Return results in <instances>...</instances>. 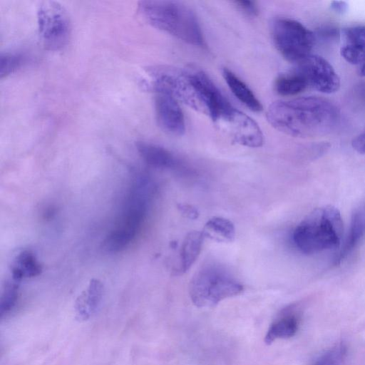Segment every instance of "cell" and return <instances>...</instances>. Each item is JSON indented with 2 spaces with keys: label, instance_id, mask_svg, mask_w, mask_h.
Listing matches in <instances>:
<instances>
[{
  "label": "cell",
  "instance_id": "20",
  "mask_svg": "<svg viewBox=\"0 0 365 365\" xmlns=\"http://www.w3.org/2000/svg\"><path fill=\"white\" fill-rule=\"evenodd\" d=\"M307 87L305 80L297 71L279 76L274 84L277 93L284 96L297 95Z\"/></svg>",
  "mask_w": 365,
  "mask_h": 365
},
{
  "label": "cell",
  "instance_id": "17",
  "mask_svg": "<svg viewBox=\"0 0 365 365\" xmlns=\"http://www.w3.org/2000/svg\"><path fill=\"white\" fill-rule=\"evenodd\" d=\"M202 233L205 237L217 242H231L235 237V228L230 220L213 217L205 223Z\"/></svg>",
  "mask_w": 365,
  "mask_h": 365
},
{
  "label": "cell",
  "instance_id": "6",
  "mask_svg": "<svg viewBox=\"0 0 365 365\" xmlns=\"http://www.w3.org/2000/svg\"><path fill=\"white\" fill-rule=\"evenodd\" d=\"M36 16L38 31L44 48L49 51L63 48L71 34V23L66 9L58 2L43 1L38 6Z\"/></svg>",
  "mask_w": 365,
  "mask_h": 365
},
{
  "label": "cell",
  "instance_id": "1",
  "mask_svg": "<svg viewBox=\"0 0 365 365\" xmlns=\"http://www.w3.org/2000/svg\"><path fill=\"white\" fill-rule=\"evenodd\" d=\"M339 116L334 103L316 96L277 101L269 106L267 112V120L272 127L297 138L330 133L336 127Z\"/></svg>",
  "mask_w": 365,
  "mask_h": 365
},
{
  "label": "cell",
  "instance_id": "2",
  "mask_svg": "<svg viewBox=\"0 0 365 365\" xmlns=\"http://www.w3.org/2000/svg\"><path fill=\"white\" fill-rule=\"evenodd\" d=\"M138 11L153 27L190 45L200 48L206 46L196 15L182 2L141 1L138 3Z\"/></svg>",
  "mask_w": 365,
  "mask_h": 365
},
{
  "label": "cell",
  "instance_id": "18",
  "mask_svg": "<svg viewBox=\"0 0 365 365\" xmlns=\"http://www.w3.org/2000/svg\"><path fill=\"white\" fill-rule=\"evenodd\" d=\"M102 294V284L97 279H92L86 291L77 302V310L81 318L86 319L98 306Z\"/></svg>",
  "mask_w": 365,
  "mask_h": 365
},
{
  "label": "cell",
  "instance_id": "24",
  "mask_svg": "<svg viewBox=\"0 0 365 365\" xmlns=\"http://www.w3.org/2000/svg\"><path fill=\"white\" fill-rule=\"evenodd\" d=\"M237 6L248 16H255L258 14V8L256 4L252 1H235Z\"/></svg>",
  "mask_w": 365,
  "mask_h": 365
},
{
  "label": "cell",
  "instance_id": "15",
  "mask_svg": "<svg viewBox=\"0 0 365 365\" xmlns=\"http://www.w3.org/2000/svg\"><path fill=\"white\" fill-rule=\"evenodd\" d=\"M204 238L202 232L200 231L190 232L185 236L180 249L178 275L186 272L195 263L202 250Z\"/></svg>",
  "mask_w": 365,
  "mask_h": 365
},
{
  "label": "cell",
  "instance_id": "26",
  "mask_svg": "<svg viewBox=\"0 0 365 365\" xmlns=\"http://www.w3.org/2000/svg\"><path fill=\"white\" fill-rule=\"evenodd\" d=\"M178 209L187 218L195 220L199 216L197 209L191 205L180 203L178 205Z\"/></svg>",
  "mask_w": 365,
  "mask_h": 365
},
{
  "label": "cell",
  "instance_id": "7",
  "mask_svg": "<svg viewBox=\"0 0 365 365\" xmlns=\"http://www.w3.org/2000/svg\"><path fill=\"white\" fill-rule=\"evenodd\" d=\"M146 202L140 187L131 192L126 207L115 228L105 238L103 247L107 252H116L124 249L134 239L143 220Z\"/></svg>",
  "mask_w": 365,
  "mask_h": 365
},
{
  "label": "cell",
  "instance_id": "22",
  "mask_svg": "<svg viewBox=\"0 0 365 365\" xmlns=\"http://www.w3.org/2000/svg\"><path fill=\"white\" fill-rule=\"evenodd\" d=\"M346 355V344L339 342L320 355L312 365H343Z\"/></svg>",
  "mask_w": 365,
  "mask_h": 365
},
{
  "label": "cell",
  "instance_id": "23",
  "mask_svg": "<svg viewBox=\"0 0 365 365\" xmlns=\"http://www.w3.org/2000/svg\"><path fill=\"white\" fill-rule=\"evenodd\" d=\"M18 296V286L15 283L6 285L0 302V313L4 315L8 313L15 305Z\"/></svg>",
  "mask_w": 365,
  "mask_h": 365
},
{
  "label": "cell",
  "instance_id": "3",
  "mask_svg": "<svg viewBox=\"0 0 365 365\" xmlns=\"http://www.w3.org/2000/svg\"><path fill=\"white\" fill-rule=\"evenodd\" d=\"M343 233L340 212L332 205L312 210L296 227L293 241L307 255L314 254L339 246Z\"/></svg>",
  "mask_w": 365,
  "mask_h": 365
},
{
  "label": "cell",
  "instance_id": "13",
  "mask_svg": "<svg viewBox=\"0 0 365 365\" xmlns=\"http://www.w3.org/2000/svg\"><path fill=\"white\" fill-rule=\"evenodd\" d=\"M365 237V202L354 212L348 236L341 250L334 260L335 265L343 262Z\"/></svg>",
  "mask_w": 365,
  "mask_h": 365
},
{
  "label": "cell",
  "instance_id": "8",
  "mask_svg": "<svg viewBox=\"0 0 365 365\" xmlns=\"http://www.w3.org/2000/svg\"><path fill=\"white\" fill-rule=\"evenodd\" d=\"M297 71L307 86L321 93H333L340 86V79L332 66L324 58L309 55L297 63Z\"/></svg>",
  "mask_w": 365,
  "mask_h": 365
},
{
  "label": "cell",
  "instance_id": "21",
  "mask_svg": "<svg viewBox=\"0 0 365 365\" xmlns=\"http://www.w3.org/2000/svg\"><path fill=\"white\" fill-rule=\"evenodd\" d=\"M26 62V56L19 51L2 53L0 56V76H7L21 68Z\"/></svg>",
  "mask_w": 365,
  "mask_h": 365
},
{
  "label": "cell",
  "instance_id": "4",
  "mask_svg": "<svg viewBox=\"0 0 365 365\" xmlns=\"http://www.w3.org/2000/svg\"><path fill=\"white\" fill-rule=\"evenodd\" d=\"M244 287L223 267L207 264L197 270L190 280L189 293L197 307H211L225 299L237 296Z\"/></svg>",
  "mask_w": 365,
  "mask_h": 365
},
{
  "label": "cell",
  "instance_id": "19",
  "mask_svg": "<svg viewBox=\"0 0 365 365\" xmlns=\"http://www.w3.org/2000/svg\"><path fill=\"white\" fill-rule=\"evenodd\" d=\"M41 267L35 256L29 251L21 252L16 257L12 267V276L15 281L25 277H33L40 274Z\"/></svg>",
  "mask_w": 365,
  "mask_h": 365
},
{
  "label": "cell",
  "instance_id": "29",
  "mask_svg": "<svg viewBox=\"0 0 365 365\" xmlns=\"http://www.w3.org/2000/svg\"><path fill=\"white\" fill-rule=\"evenodd\" d=\"M360 74L362 76H365V63L363 64V66H362V67L361 68Z\"/></svg>",
  "mask_w": 365,
  "mask_h": 365
},
{
  "label": "cell",
  "instance_id": "16",
  "mask_svg": "<svg viewBox=\"0 0 365 365\" xmlns=\"http://www.w3.org/2000/svg\"><path fill=\"white\" fill-rule=\"evenodd\" d=\"M222 75L235 96L252 111L259 112L262 106L250 88L233 72L225 68Z\"/></svg>",
  "mask_w": 365,
  "mask_h": 365
},
{
  "label": "cell",
  "instance_id": "28",
  "mask_svg": "<svg viewBox=\"0 0 365 365\" xmlns=\"http://www.w3.org/2000/svg\"><path fill=\"white\" fill-rule=\"evenodd\" d=\"M331 9L338 14H344L348 9V5L343 1H333L331 3Z\"/></svg>",
  "mask_w": 365,
  "mask_h": 365
},
{
  "label": "cell",
  "instance_id": "12",
  "mask_svg": "<svg viewBox=\"0 0 365 365\" xmlns=\"http://www.w3.org/2000/svg\"><path fill=\"white\" fill-rule=\"evenodd\" d=\"M341 56L349 63L365 61V26H356L342 31Z\"/></svg>",
  "mask_w": 365,
  "mask_h": 365
},
{
  "label": "cell",
  "instance_id": "5",
  "mask_svg": "<svg viewBox=\"0 0 365 365\" xmlns=\"http://www.w3.org/2000/svg\"><path fill=\"white\" fill-rule=\"evenodd\" d=\"M272 37L282 56L297 63L310 55L314 43V36L310 30L300 22L287 18L274 21Z\"/></svg>",
  "mask_w": 365,
  "mask_h": 365
},
{
  "label": "cell",
  "instance_id": "9",
  "mask_svg": "<svg viewBox=\"0 0 365 365\" xmlns=\"http://www.w3.org/2000/svg\"><path fill=\"white\" fill-rule=\"evenodd\" d=\"M215 123L240 145L259 148L263 144V135L257 123L234 107Z\"/></svg>",
  "mask_w": 365,
  "mask_h": 365
},
{
  "label": "cell",
  "instance_id": "11",
  "mask_svg": "<svg viewBox=\"0 0 365 365\" xmlns=\"http://www.w3.org/2000/svg\"><path fill=\"white\" fill-rule=\"evenodd\" d=\"M301 319V312L296 304L282 310L277 319L270 324L264 336V342L271 344L276 339H289L297 332Z\"/></svg>",
  "mask_w": 365,
  "mask_h": 365
},
{
  "label": "cell",
  "instance_id": "14",
  "mask_svg": "<svg viewBox=\"0 0 365 365\" xmlns=\"http://www.w3.org/2000/svg\"><path fill=\"white\" fill-rule=\"evenodd\" d=\"M135 147L143 160L153 167L175 169L179 165V161L174 155L160 145L138 141Z\"/></svg>",
  "mask_w": 365,
  "mask_h": 365
},
{
  "label": "cell",
  "instance_id": "27",
  "mask_svg": "<svg viewBox=\"0 0 365 365\" xmlns=\"http://www.w3.org/2000/svg\"><path fill=\"white\" fill-rule=\"evenodd\" d=\"M351 145L358 153L365 154V133H362L353 139Z\"/></svg>",
  "mask_w": 365,
  "mask_h": 365
},
{
  "label": "cell",
  "instance_id": "10",
  "mask_svg": "<svg viewBox=\"0 0 365 365\" xmlns=\"http://www.w3.org/2000/svg\"><path fill=\"white\" fill-rule=\"evenodd\" d=\"M155 108L157 122L163 130L177 136L185 133L183 113L175 97L168 93L155 92Z\"/></svg>",
  "mask_w": 365,
  "mask_h": 365
},
{
  "label": "cell",
  "instance_id": "25",
  "mask_svg": "<svg viewBox=\"0 0 365 365\" xmlns=\"http://www.w3.org/2000/svg\"><path fill=\"white\" fill-rule=\"evenodd\" d=\"M352 97L358 106L365 107V82H361L354 87Z\"/></svg>",
  "mask_w": 365,
  "mask_h": 365
}]
</instances>
